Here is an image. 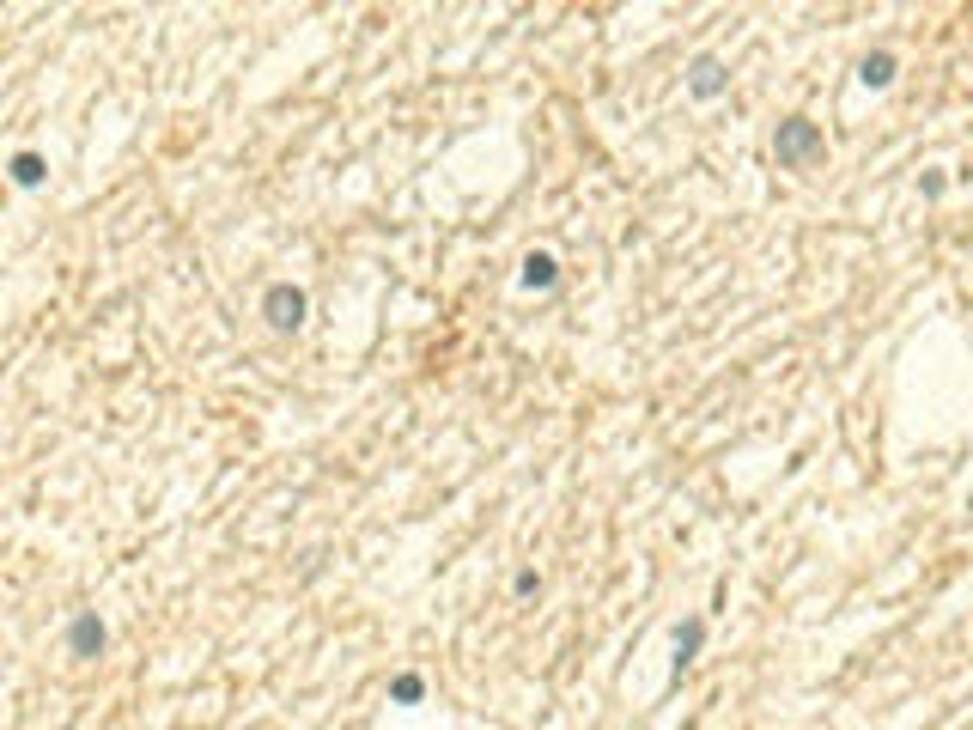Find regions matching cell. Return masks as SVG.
<instances>
[{
  "instance_id": "52a82bcc",
  "label": "cell",
  "mask_w": 973,
  "mask_h": 730,
  "mask_svg": "<svg viewBox=\"0 0 973 730\" xmlns=\"http://www.w3.org/2000/svg\"><path fill=\"white\" fill-rule=\"evenodd\" d=\"M864 86H870V92H882V86H894V55H888V49H876V55H864Z\"/></svg>"
},
{
  "instance_id": "3957f363",
  "label": "cell",
  "mask_w": 973,
  "mask_h": 730,
  "mask_svg": "<svg viewBox=\"0 0 973 730\" xmlns=\"http://www.w3.org/2000/svg\"><path fill=\"white\" fill-rule=\"evenodd\" d=\"M104 639H110V627L98 621V609H80V615H73V627H67V651H73V657H98Z\"/></svg>"
},
{
  "instance_id": "30bf717a",
  "label": "cell",
  "mask_w": 973,
  "mask_h": 730,
  "mask_svg": "<svg viewBox=\"0 0 973 730\" xmlns=\"http://www.w3.org/2000/svg\"><path fill=\"white\" fill-rule=\"evenodd\" d=\"M511 591H517V597H536V591H542V578H536V572H517V578H511Z\"/></svg>"
},
{
  "instance_id": "9c48e42d",
  "label": "cell",
  "mask_w": 973,
  "mask_h": 730,
  "mask_svg": "<svg viewBox=\"0 0 973 730\" xmlns=\"http://www.w3.org/2000/svg\"><path fill=\"white\" fill-rule=\"evenodd\" d=\"M420 694H426L420 676H396V682H390V700H396V706H420Z\"/></svg>"
},
{
  "instance_id": "6da1fadb",
  "label": "cell",
  "mask_w": 973,
  "mask_h": 730,
  "mask_svg": "<svg viewBox=\"0 0 973 730\" xmlns=\"http://www.w3.org/2000/svg\"><path fill=\"white\" fill-rule=\"evenodd\" d=\"M305 311H311V299H305V286H292V280H274V286L262 292V317H268V329H280V335L305 329Z\"/></svg>"
},
{
  "instance_id": "5b68a950",
  "label": "cell",
  "mask_w": 973,
  "mask_h": 730,
  "mask_svg": "<svg viewBox=\"0 0 973 730\" xmlns=\"http://www.w3.org/2000/svg\"><path fill=\"white\" fill-rule=\"evenodd\" d=\"M700 645H706V621L694 615V621H682V627H676V664H669V682H682V676L694 670Z\"/></svg>"
},
{
  "instance_id": "277c9868",
  "label": "cell",
  "mask_w": 973,
  "mask_h": 730,
  "mask_svg": "<svg viewBox=\"0 0 973 730\" xmlns=\"http://www.w3.org/2000/svg\"><path fill=\"white\" fill-rule=\"evenodd\" d=\"M724 86H730V73H724V61H718V55H700V61L688 67V92H694L700 104L724 98Z\"/></svg>"
},
{
  "instance_id": "7a4b0ae2",
  "label": "cell",
  "mask_w": 973,
  "mask_h": 730,
  "mask_svg": "<svg viewBox=\"0 0 973 730\" xmlns=\"http://www.w3.org/2000/svg\"><path fill=\"white\" fill-rule=\"evenodd\" d=\"M821 128L815 122H803V116H791V122H779V140H773V153H779V165L785 171H797V165H809V159H821Z\"/></svg>"
},
{
  "instance_id": "8992f818",
  "label": "cell",
  "mask_w": 973,
  "mask_h": 730,
  "mask_svg": "<svg viewBox=\"0 0 973 730\" xmlns=\"http://www.w3.org/2000/svg\"><path fill=\"white\" fill-rule=\"evenodd\" d=\"M523 286H530V292H554L560 286V262L548 256V250H530V256H523V274H517Z\"/></svg>"
},
{
  "instance_id": "ba28073f",
  "label": "cell",
  "mask_w": 973,
  "mask_h": 730,
  "mask_svg": "<svg viewBox=\"0 0 973 730\" xmlns=\"http://www.w3.org/2000/svg\"><path fill=\"white\" fill-rule=\"evenodd\" d=\"M43 177H49V171H43L37 153H13V183H19V189H37Z\"/></svg>"
}]
</instances>
